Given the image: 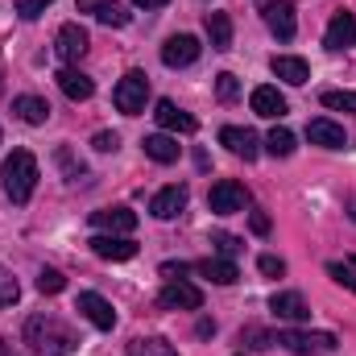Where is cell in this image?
I'll list each match as a JSON object with an SVG mask.
<instances>
[{"mask_svg": "<svg viewBox=\"0 0 356 356\" xmlns=\"http://www.w3.org/2000/svg\"><path fill=\"white\" fill-rule=\"evenodd\" d=\"M0 91H4V79H0Z\"/></svg>", "mask_w": 356, "mask_h": 356, "instance_id": "ee69618b", "label": "cell"}, {"mask_svg": "<svg viewBox=\"0 0 356 356\" xmlns=\"http://www.w3.org/2000/svg\"><path fill=\"white\" fill-rule=\"evenodd\" d=\"M58 88H63V95H67V99H75V104L95 95V83H91L79 67H63V71H58Z\"/></svg>", "mask_w": 356, "mask_h": 356, "instance_id": "44dd1931", "label": "cell"}, {"mask_svg": "<svg viewBox=\"0 0 356 356\" xmlns=\"http://www.w3.org/2000/svg\"><path fill=\"white\" fill-rule=\"evenodd\" d=\"M154 116H158V124H162V129H170V133H195V116H191V112H182L175 99H158Z\"/></svg>", "mask_w": 356, "mask_h": 356, "instance_id": "d6986e66", "label": "cell"}, {"mask_svg": "<svg viewBox=\"0 0 356 356\" xmlns=\"http://www.w3.org/2000/svg\"><path fill=\"white\" fill-rule=\"evenodd\" d=\"M353 216H356V203H353Z\"/></svg>", "mask_w": 356, "mask_h": 356, "instance_id": "f6af8a7d", "label": "cell"}, {"mask_svg": "<svg viewBox=\"0 0 356 356\" xmlns=\"http://www.w3.org/2000/svg\"><path fill=\"white\" fill-rule=\"evenodd\" d=\"M220 145H228L236 158H245V162H253L257 154H261V141H257V133L253 129H241V124H228V129H220Z\"/></svg>", "mask_w": 356, "mask_h": 356, "instance_id": "4fadbf2b", "label": "cell"}, {"mask_svg": "<svg viewBox=\"0 0 356 356\" xmlns=\"http://www.w3.org/2000/svg\"><path fill=\"white\" fill-rule=\"evenodd\" d=\"M178 145L170 133H154V137H145V158H154V162H162V166H170V162H178Z\"/></svg>", "mask_w": 356, "mask_h": 356, "instance_id": "cb8c5ba5", "label": "cell"}, {"mask_svg": "<svg viewBox=\"0 0 356 356\" xmlns=\"http://www.w3.org/2000/svg\"><path fill=\"white\" fill-rule=\"evenodd\" d=\"M307 137H311V145H323V149H344V145H348V133H344L336 120H327V116L311 120V124H307Z\"/></svg>", "mask_w": 356, "mask_h": 356, "instance_id": "e0dca14e", "label": "cell"}, {"mask_svg": "<svg viewBox=\"0 0 356 356\" xmlns=\"http://www.w3.org/2000/svg\"><path fill=\"white\" fill-rule=\"evenodd\" d=\"M25 344H29L33 353L67 356L79 340H75V332H71V327H63L54 315H33V319L25 323Z\"/></svg>", "mask_w": 356, "mask_h": 356, "instance_id": "6da1fadb", "label": "cell"}, {"mask_svg": "<svg viewBox=\"0 0 356 356\" xmlns=\"http://www.w3.org/2000/svg\"><path fill=\"white\" fill-rule=\"evenodd\" d=\"M327 273H332V277H336L340 286H348V290H356V269L348 266V261H332V266H327Z\"/></svg>", "mask_w": 356, "mask_h": 356, "instance_id": "e575fe53", "label": "cell"}, {"mask_svg": "<svg viewBox=\"0 0 356 356\" xmlns=\"http://www.w3.org/2000/svg\"><path fill=\"white\" fill-rule=\"evenodd\" d=\"M199 273H203V277H211L216 286H232V282L241 277V269L232 266L228 257H207V261H199Z\"/></svg>", "mask_w": 356, "mask_h": 356, "instance_id": "d4e9b609", "label": "cell"}, {"mask_svg": "<svg viewBox=\"0 0 356 356\" xmlns=\"http://www.w3.org/2000/svg\"><path fill=\"white\" fill-rule=\"evenodd\" d=\"M277 344L294 356H323V353H336V336L332 332H282Z\"/></svg>", "mask_w": 356, "mask_h": 356, "instance_id": "5b68a950", "label": "cell"}, {"mask_svg": "<svg viewBox=\"0 0 356 356\" xmlns=\"http://www.w3.org/2000/svg\"><path fill=\"white\" fill-rule=\"evenodd\" d=\"M348 266H353V269H356V257H348Z\"/></svg>", "mask_w": 356, "mask_h": 356, "instance_id": "7bdbcfd3", "label": "cell"}, {"mask_svg": "<svg viewBox=\"0 0 356 356\" xmlns=\"http://www.w3.org/2000/svg\"><path fill=\"white\" fill-rule=\"evenodd\" d=\"M249 104H253V112L257 116H266V120H277V116H286V95L277 88H257L253 95H249Z\"/></svg>", "mask_w": 356, "mask_h": 356, "instance_id": "7402d4cb", "label": "cell"}, {"mask_svg": "<svg viewBox=\"0 0 356 356\" xmlns=\"http://www.w3.org/2000/svg\"><path fill=\"white\" fill-rule=\"evenodd\" d=\"M269 71H273L282 83H290V88H302V83L311 79V67H307V58H298V54H273Z\"/></svg>", "mask_w": 356, "mask_h": 356, "instance_id": "9a60e30c", "label": "cell"}, {"mask_svg": "<svg viewBox=\"0 0 356 356\" xmlns=\"http://www.w3.org/2000/svg\"><path fill=\"white\" fill-rule=\"evenodd\" d=\"M46 4H54V0H17V13H21L25 21H38V17L46 13Z\"/></svg>", "mask_w": 356, "mask_h": 356, "instance_id": "d590c367", "label": "cell"}, {"mask_svg": "<svg viewBox=\"0 0 356 356\" xmlns=\"http://www.w3.org/2000/svg\"><path fill=\"white\" fill-rule=\"evenodd\" d=\"M38 290H42V294H63V290H67V277H63L58 269H42V273H38Z\"/></svg>", "mask_w": 356, "mask_h": 356, "instance_id": "4dcf8cb0", "label": "cell"}, {"mask_svg": "<svg viewBox=\"0 0 356 356\" xmlns=\"http://www.w3.org/2000/svg\"><path fill=\"white\" fill-rule=\"evenodd\" d=\"M133 4H137V8H166L170 0H133Z\"/></svg>", "mask_w": 356, "mask_h": 356, "instance_id": "60d3db41", "label": "cell"}, {"mask_svg": "<svg viewBox=\"0 0 356 356\" xmlns=\"http://www.w3.org/2000/svg\"><path fill=\"white\" fill-rule=\"evenodd\" d=\"M158 298H162L166 311H199V307H203V290L191 286V282H182V277H170Z\"/></svg>", "mask_w": 356, "mask_h": 356, "instance_id": "8992f818", "label": "cell"}, {"mask_svg": "<svg viewBox=\"0 0 356 356\" xmlns=\"http://www.w3.org/2000/svg\"><path fill=\"white\" fill-rule=\"evenodd\" d=\"M323 46H327L332 54H340V50H353V46H356V17H353V13H344V8H340V13L327 21Z\"/></svg>", "mask_w": 356, "mask_h": 356, "instance_id": "8fae6325", "label": "cell"}, {"mask_svg": "<svg viewBox=\"0 0 356 356\" xmlns=\"http://www.w3.org/2000/svg\"><path fill=\"white\" fill-rule=\"evenodd\" d=\"M21 298V286H17V277L8 273V269H0V307H13Z\"/></svg>", "mask_w": 356, "mask_h": 356, "instance_id": "1f68e13d", "label": "cell"}, {"mask_svg": "<svg viewBox=\"0 0 356 356\" xmlns=\"http://www.w3.org/2000/svg\"><path fill=\"white\" fill-rule=\"evenodd\" d=\"M207 38H211V50H228L232 46V17L228 13H207Z\"/></svg>", "mask_w": 356, "mask_h": 356, "instance_id": "484cf974", "label": "cell"}, {"mask_svg": "<svg viewBox=\"0 0 356 356\" xmlns=\"http://www.w3.org/2000/svg\"><path fill=\"white\" fill-rule=\"evenodd\" d=\"M79 13H91L95 21H104V25H129V8L124 4H116V0H79Z\"/></svg>", "mask_w": 356, "mask_h": 356, "instance_id": "ffe728a7", "label": "cell"}, {"mask_svg": "<svg viewBox=\"0 0 356 356\" xmlns=\"http://www.w3.org/2000/svg\"><path fill=\"white\" fill-rule=\"evenodd\" d=\"M241 344H245V348H253V353H266V348H273L277 340L269 336L266 327H257V323H249V327L241 332Z\"/></svg>", "mask_w": 356, "mask_h": 356, "instance_id": "f1b7e54d", "label": "cell"}, {"mask_svg": "<svg viewBox=\"0 0 356 356\" xmlns=\"http://www.w3.org/2000/svg\"><path fill=\"white\" fill-rule=\"evenodd\" d=\"M91 145H95L99 154H112V149L120 145V137H116V133H95V141H91Z\"/></svg>", "mask_w": 356, "mask_h": 356, "instance_id": "f35d334b", "label": "cell"}, {"mask_svg": "<svg viewBox=\"0 0 356 356\" xmlns=\"http://www.w3.org/2000/svg\"><path fill=\"white\" fill-rule=\"evenodd\" d=\"M75 311H79V315H88L99 332H112V327H116V311H112V302H108L104 294H95V290H83V294H79Z\"/></svg>", "mask_w": 356, "mask_h": 356, "instance_id": "30bf717a", "label": "cell"}, {"mask_svg": "<svg viewBox=\"0 0 356 356\" xmlns=\"http://www.w3.org/2000/svg\"><path fill=\"white\" fill-rule=\"evenodd\" d=\"M266 149L273 158H290V154H294V133H290V129H273L266 137Z\"/></svg>", "mask_w": 356, "mask_h": 356, "instance_id": "83f0119b", "label": "cell"}, {"mask_svg": "<svg viewBox=\"0 0 356 356\" xmlns=\"http://www.w3.org/2000/svg\"><path fill=\"white\" fill-rule=\"evenodd\" d=\"M58 166L67 170V178H83V162H75L71 149H58Z\"/></svg>", "mask_w": 356, "mask_h": 356, "instance_id": "74e56055", "label": "cell"}, {"mask_svg": "<svg viewBox=\"0 0 356 356\" xmlns=\"http://www.w3.org/2000/svg\"><path fill=\"white\" fill-rule=\"evenodd\" d=\"M91 228L108 232V236H129L137 228V211H129V207H99V211H91Z\"/></svg>", "mask_w": 356, "mask_h": 356, "instance_id": "52a82bcc", "label": "cell"}, {"mask_svg": "<svg viewBox=\"0 0 356 356\" xmlns=\"http://www.w3.org/2000/svg\"><path fill=\"white\" fill-rule=\"evenodd\" d=\"M323 108H336V112H356V91H323Z\"/></svg>", "mask_w": 356, "mask_h": 356, "instance_id": "f546056e", "label": "cell"}, {"mask_svg": "<svg viewBox=\"0 0 356 356\" xmlns=\"http://www.w3.org/2000/svg\"><path fill=\"white\" fill-rule=\"evenodd\" d=\"M13 112L25 120V124H46L50 120V104L42 95H17L13 99Z\"/></svg>", "mask_w": 356, "mask_h": 356, "instance_id": "603a6c76", "label": "cell"}, {"mask_svg": "<svg viewBox=\"0 0 356 356\" xmlns=\"http://www.w3.org/2000/svg\"><path fill=\"white\" fill-rule=\"evenodd\" d=\"M129 356H178L175 344H166L162 336H141L129 344Z\"/></svg>", "mask_w": 356, "mask_h": 356, "instance_id": "4316f807", "label": "cell"}, {"mask_svg": "<svg viewBox=\"0 0 356 356\" xmlns=\"http://www.w3.org/2000/svg\"><path fill=\"white\" fill-rule=\"evenodd\" d=\"M216 95H220L224 104H232V99L241 95V83H236V75H228V71H224V75H216Z\"/></svg>", "mask_w": 356, "mask_h": 356, "instance_id": "d6a6232c", "label": "cell"}, {"mask_svg": "<svg viewBox=\"0 0 356 356\" xmlns=\"http://www.w3.org/2000/svg\"><path fill=\"white\" fill-rule=\"evenodd\" d=\"M211 245H216L220 257H236V253H241V241L228 236V232H211Z\"/></svg>", "mask_w": 356, "mask_h": 356, "instance_id": "836d02e7", "label": "cell"}, {"mask_svg": "<svg viewBox=\"0 0 356 356\" xmlns=\"http://www.w3.org/2000/svg\"><path fill=\"white\" fill-rule=\"evenodd\" d=\"M0 175H4V195L13 203H29V195L38 186V158L29 149H13L4 158V170Z\"/></svg>", "mask_w": 356, "mask_h": 356, "instance_id": "7a4b0ae2", "label": "cell"}, {"mask_svg": "<svg viewBox=\"0 0 356 356\" xmlns=\"http://www.w3.org/2000/svg\"><path fill=\"white\" fill-rule=\"evenodd\" d=\"M0 356H8V344H4V340H0Z\"/></svg>", "mask_w": 356, "mask_h": 356, "instance_id": "b9f144b4", "label": "cell"}, {"mask_svg": "<svg viewBox=\"0 0 356 356\" xmlns=\"http://www.w3.org/2000/svg\"><path fill=\"white\" fill-rule=\"evenodd\" d=\"M261 17H266L269 33H273L277 42H290V38L298 33V21H294V4H290V0H266Z\"/></svg>", "mask_w": 356, "mask_h": 356, "instance_id": "ba28073f", "label": "cell"}, {"mask_svg": "<svg viewBox=\"0 0 356 356\" xmlns=\"http://www.w3.org/2000/svg\"><path fill=\"white\" fill-rule=\"evenodd\" d=\"M207 207H211L216 216H236V211L249 207V191H245L236 178H220V182L207 191Z\"/></svg>", "mask_w": 356, "mask_h": 356, "instance_id": "277c9868", "label": "cell"}, {"mask_svg": "<svg viewBox=\"0 0 356 356\" xmlns=\"http://www.w3.org/2000/svg\"><path fill=\"white\" fill-rule=\"evenodd\" d=\"M145 99H149V79H145V71H129L116 91H112V104L124 112V116H137V112H145Z\"/></svg>", "mask_w": 356, "mask_h": 356, "instance_id": "3957f363", "label": "cell"}, {"mask_svg": "<svg viewBox=\"0 0 356 356\" xmlns=\"http://www.w3.org/2000/svg\"><path fill=\"white\" fill-rule=\"evenodd\" d=\"M249 224H253V232H257V236H266V232H269V216H266V211H253V216H249Z\"/></svg>", "mask_w": 356, "mask_h": 356, "instance_id": "ab89813d", "label": "cell"}, {"mask_svg": "<svg viewBox=\"0 0 356 356\" xmlns=\"http://www.w3.org/2000/svg\"><path fill=\"white\" fill-rule=\"evenodd\" d=\"M269 311H273L277 319H286V323H302V319L311 315V307H307V298H302L298 290H282V294H273V298H269Z\"/></svg>", "mask_w": 356, "mask_h": 356, "instance_id": "2e32d148", "label": "cell"}, {"mask_svg": "<svg viewBox=\"0 0 356 356\" xmlns=\"http://www.w3.org/2000/svg\"><path fill=\"white\" fill-rule=\"evenodd\" d=\"M88 29L83 25H75V21H67L58 33H54V54L63 58V63H79L83 54H88Z\"/></svg>", "mask_w": 356, "mask_h": 356, "instance_id": "9c48e42d", "label": "cell"}, {"mask_svg": "<svg viewBox=\"0 0 356 356\" xmlns=\"http://www.w3.org/2000/svg\"><path fill=\"white\" fill-rule=\"evenodd\" d=\"M182 207H186V186H182V182L162 186V191L154 195V203H149V211H154L158 220H175V216H182Z\"/></svg>", "mask_w": 356, "mask_h": 356, "instance_id": "ac0fdd59", "label": "cell"}, {"mask_svg": "<svg viewBox=\"0 0 356 356\" xmlns=\"http://www.w3.org/2000/svg\"><path fill=\"white\" fill-rule=\"evenodd\" d=\"M91 253H95V257H104V261H129V257H137V245H133L129 236L95 232V236H91Z\"/></svg>", "mask_w": 356, "mask_h": 356, "instance_id": "5bb4252c", "label": "cell"}, {"mask_svg": "<svg viewBox=\"0 0 356 356\" xmlns=\"http://www.w3.org/2000/svg\"><path fill=\"white\" fill-rule=\"evenodd\" d=\"M257 269H261L266 277H282V273H286V261H282V257H273V253H266V257L257 261Z\"/></svg>", "mask_w": 356, "mask_h": 356, "instance_id": "8d00e7d4", "label": "cell"}, {"mask_svg": "<svg viewBox=\"0 0 356 356\" xmlns=\"http://www.w3.org/2000/svg\"><path fill=\"white\" fill-rule=\"evenodd\" d=\"M199 38H191V33H175L166 46H162V63L170 67V71H178V67H191L195 58H199Z\"/></svg>", "mask_w": 356, "mask_h": 356, "instance_id": "7c38bea8", "label": "cell"}]
</instances>
